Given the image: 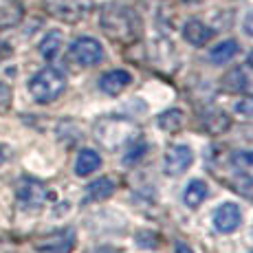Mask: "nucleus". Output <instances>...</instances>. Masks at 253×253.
Here are the masks:
<instances>
[{
	"instance_id": "obj_1",
	"label": "nucleus",
	"mask_w": 253,
	"mask_h": 253,
	"mask_svg": "<svg viewBox=\"0 0 253 253\" xmlns=\"http://www.w3.org/2000/svg\"><path fill=\"white\" fill-rule=\"evenodd\" d=\"M99 24L104 33L113 42L119 44H130V42L139 40L141 36V20L132 9L124 7V4H108L104 7L99 16Z\"/></svg>"
},
{
	"instance_id": "obj_2",
	"label": "nucleus",
	"mask_w": 253,
	"mask_h": 253,
	"mask_svg": "<svg viewBox=\"0 0 253 253\" xmlns=\"http://www.w3.org/2000/svg\"><path fill=\"white\" fill-rule=\"evenodd\" d=\"M66 90V75L55 66L38 71L29 80V92L38 104H51Z\"/></svg>"
},
{
	"instance_id": "obj_3",
	"label": "nucleus",
	"mask_w": 253,
	"mask_h": 253,
	"mask_svg": "<svg viewBox=\"0 0 253 253\" xmlns=\"http://www.w3.org/2000/svg\"><path fill=\"white\" fill-rule=\"evenodd\" d=\"M95 137L101 141V145L117 150L137 139V126L124 117H106L95 126Z\"/></svg>"
},
{
	"instance_id": "obj_4",
	"label": "nucleus",
	"mask_w": 253,
	"mask_h": 253,
	"mask_svg": "<svg viewBox=\"0 0 253 253\" xmlns=\"http://www.w3.org/2000/svg\"><path fill=\"white\" fill-rule=\"evenodd\" d=\"M71 57L80 66H97L104 60V46L95 38H77L71 44Z\"/></svg>"
},
{
	"instance_id": "obj_5",
	"label": "nucleus",
	"mask_w": 253,
	"mask_h": 253,
	"mask_svg": "<svg viewBox=\"0 0 253 253\" xmlns=\"http://www.w3.org/2000/svg\"><path fill=\"white\" fill-rule=\"evenodd\" d=\"M194 163V150L185 143H176L168 148L165 152V174L169 176H181L185 169H189Z\"/></svg>"
},
{
	"instance_id": "obj_6",
	"label": "nucleus",
	"mask_w": 253,
	"mask_h": 253,
	"mask_svg": "<svg viewBox=\"0 0 253 253\" xmlns=\"http://www.w3.org/2000/svg\"><path fill=\"white\" fill-rule=\"evenodd\" d=\"M88 0H46V9L55 18L66 22H75L88 11Z\"/></svg>"
},
{
	"instance_id": "obj_7",
	"label": "nucleus",
	"mask_w": 253,
	"mask_h": 253,
	"mask_svg": "<svg viewBox=\"0 0 253 253\" xmlns=\"http://www.w3.org/2000/svg\"><path fill=\"white\" fill-rule=\"evenodd\" d=\"M242 225V211L236 203H222L213 211V227L218 233H233Z\"/></svg>"
},
{
	"instance_id": "obj_8",
	"label": "nucleus",
	"mask_w": 253,
	"mask_h": 253,
	"mask_svg": "<svg viewBox=\"0 0 253 253\" xmlns=\"http://www.w3.org/2000/svg\"><path fill=\"white\" fill-rule=\"evenodd\" d=\"M48 192L42 183L33 181V178H27L18 185V201L24 209H40L46 203Z\"/></svg>"
},
{
	"instance_id": "obj_9",
	"label": "nucleus",
	"mask_w": 253,
	"mask_h": 253,
	"mask_svg": "<svg viewBox=\"0 0 253 253\" xmlns=\"http://www.w3.org/2000/svg\"><path fill=\"white\" fill-rule=\"evenodd\" d=\"M130 84H132V75L124 69L108 71L99 77V88L104 90L106 95H121Z\"/></svg>"
},
{
	"instance_id": "obj_10",
	"label": "nucleus",
	"mask_w": 253,
	"mask_h": 253,
	"mask_svg": "<svg viewBox=\"0 0 253 253\" xmlns=\"http://www.w3.org/2000/svg\"><path fill=\"white\" fill-rule=\"evenodd\" d=\"M73 242H75V233L66 229L53 233V236H46L42 242H38V249L44 253H69L73 249Z\"/></svg>"
},
{
	"instance_id": "obj_11",
	"label": "nucleus",
	"mask_w": 253,
	"mask_h": 253,
	"mask_svg": "<svg viewBox=\"0 0 253 253\" xmlns=\"http://www.w3.org/2000/svg\"><path fill=\"white\" fill-rule=\"evenodd\" d=\"M183 38L192 46H205L213 38V29H209L207 24L201 20H189V22H185V27H183Z\"/></svg>"
},
{
	"instance_id": "obj_12",
	"label": "nucleus",
	"mask_w": 253,
	"mask_h": 253,
	"mask_svg": "<svg viewBox=\"0 0 253 253\" xmlns=\"http://www.w3.org/2000/svg\"><path fill=\"white\" fill-rule=\"evenodd\" d=\"M222 88L231 92H253V77H249L247 69L238 66L222 77Z\"/></svg>"
},
{
	"instance_id": "obj_13",
	"label": "nucleus",
	"mask_w": 253,
	"mask_h": 253,
	"mask_svg": "<svg viewBox=\"0 0 253 253\" xmlns=\"http://www.w3.org/2000/svg\"><path fill=\"white\" fill-rule=\"evenodd\" d=\"M209 198V185L201 178H194V181L187 183L183 192V203L187 205L189 209H198Z\"/></svg>"
},
{
	"instance_id": "obj_14",
	"label": "nucleus",
	"mask_w": 253,
	"mask_h": 253,
	"mask_svg": "<svg viewBox=\"0 0 253 253\" xmlns=\"http://www.w3.org/2000/svg\"><path fill=\"white\" fill-rule=\"evenodd\" d=\"M99 168H101L99 152H95V150H90V148H84L77 152V159H75L77 176H90V174H95Z\"/></svg>"
},
{
	"instance_id": "obj_15",
	"label": "nucleus",
	"mask_w": 253,
	"mask_h": 253,
	"mask_svg": "<svg viewBox=\"0 0 253 253\" xmlns=\"http://www.w3.org/2000/svg\"><path fill=\"white\" fill-rule=\"evenodd\" d=\"M115 192H117V181L115 178L101 176V178L92 181L88 187H86V201H90V203L106 201V198H110Z\"/></svg>"
},
{
	"instance_id": "obj_16",
	"label": "nucleus",
	"mask_w": 253,
	"mask_h": 253,
	"mask_svg": "<svg viewBox=\"0 0 253 253\" xmlns=\"http://www.w3.org/2000/svg\"><path fill=\"white\" fill-rule=\"evenodd\" d=\"M201 126L207 134H222V132L229 130L231 117L227 113H222V110H209L207 115H203Z\"/></svg>"
},
{
	"instance_id": "obj_17",
	"label": "nucleus",
	"mask_w": 253,
	"mask_h": 253,
	"mask_svg": "<svg viewBox=\"0 0 253 253\" xmlns=\"http://www.w3.org/2000/svg\"><path fill=\"white\" fill-rule=\"evenodd\" d=\"M238 51H240V46L236 40H222L220 44H216L209 51V62L211 64H227L238 55Z\"/></svg>"
},
{
	"instance_id": "obj_18",
	"label": "nucleus",
	"mask_w": 253,
	"mask_h": 253,
	"mask_svg": "<svg viewBox=\"0 0 253 253\" xmlns=\"http://www.w3.org/2000/svg\"><path fill=\"white\" fill-rule=\"evenodd\" d=\"M157 124H159V128H161V130L174 134V132H178V130L185 126V113L181 108H169V110H165V113L159 115Z\"/></svg>"
},
{
	"instance_id": "obj_19",
	"label": "nucleus",
	"mask_w": 253,
	"mask_h": 253,
	"mask_svg": "<svg viewBox=\"0 0 253 253\" xmlns=\"http://www.w3.org/2000/svg\"><path fill=\"white\" fill-rule=\"evenodd\" d=\"M62 48V33L60 31H48L40 42V53L44 60H55L57 53Z\"/></svg>"
},
{
	"instance_id": "obj_20",
	"label": "nucleus",
	"mask_w": 253,
	"mask_h": 253,
	"mask_svg": "<svg viewBox=\"0 0 253 253\" xmlns=\"http://www.w3.org/2000/svg\"><path fill=\"white\" fill-rule=\"evenodd\" d=\"M22 20V7L16 2L9 4H0V29H9L16 27Z\"/></svg>"
},
{
	"instance_id": "obj_21",
	"label": "nucleus",
	"mask_w": 253,
	"mask_h": 253,
	"mask_svg": "<svg viewBox=\"0 0 253 253\" xmlns=\"http://www.w3.org/2000/svg\"><path fill=\"white\" fill-rule=\"evenodd\" d=\"M231 165L240 174L253 178V150H247V152H233L231 154Z\"/></svg>"
},
{
	"instance_id": "obj_22",
	"label": "nucleus",
	"mask_w": 253,
	"mask_h": 253,
	"mask_svg": "<svg viewBox=\"0 0 253 253\" xmlns=\"http://www.w3.org/2000/svg\"><path fill=\"white\" fill-rule=\"evenodd\" d=\"M236 113H240L242 117H253V95H247L240 101H236Z\"/></svg>"
},
{
	"instance_id": "obj_23",
	"label": "nucleus",
	"mask_w": 253,
	"mask_h": 253,
	"mask_svg": "<svg viewBox=\"0 0 253 253\" xmlns=\"http://www.w3.org/2000/svg\"><path fill=\"white\" fill-rule=\"evenodd\" d=\"M145 150H148V143H141V145H137V148H132V152L124 159L126 165H132V163H137L141 157H145Z\"/></svg>"
},
{
	"instance_id": "obj_24",
	"label": "nucleus",
	"mask_w": 253,
	"mask_h": 253,
	"mask_svg": "<svg viewBox=\"0 0 253 253\" xmlns=\"http://www.w3.org/2000/svg\"><path fill=\"white\" fill-rule=\"evenodd\" d=\"M9 97H11V90H9V86L0 82V108H4V106L9 104Z\"/></svg>"
},
{
	"instance_id": "obj_25",
	"label": "nucleus",
	"mask_w": 253,
	"mask_h": 253,
	"mask_svg": "<svg viewBox=\"0 0 253 253\" xmlns=\"http://www.w3.org/2000/svg\"><path fill=\"white\" fill-rule=\"evenodd\" d=\"M242 29H245V33H247V36H251V38H253V11H251V13H247V16H245V22H242Z\"/></svg>"
},
{
	"instance_id": "obj_26",
	"label": "nucleus",
	"mask_w": 253,
	"mask_h": 253,
	"mask_svg": "<svg viewBox=\"0 0 253 253\" xmlns=\"http://www.w3.org/2000/svg\"><path fill=\"white\" fill-rule=\"evenodd\" d=\"M174 253H194V249L187 245V242H176V247H174Z\"/></svg>"
},
{
	"instance_id": "obj_27",
	"label": "nucleus",
	"mask_w": 253,
	"mask_h": 253,
	"mask_svg": "<svg viewBox=\"0 0 253 253\" xmlns=\"http://www.w3.org/2000/svg\"><path fill=\"white\" fill-rule=\"evenodd\" d=\"M95 253H119L117 249H110V247H99V249H97Z\"/></svg>"
},
{
	"instance_id": "obj_28",
	"label": "nucleus",
	"mask_w": 253,
	"mask_h": 253,
	"mask_svg": "<svg viewBox=\"0 0 253 253\" xmlns=\"http://www.w3.org/2000/svg\"><path fill=\"white\" fill-rule=\"evenodd\" d=\"M4 163V152H2V148H0V165Z\"/></svg>"
},
{
	"instance_id": "obj_29",
	"label": "nucleus",
	"mask_w": 253,
	"mask_h": 253,
	"mask_svg": "<svg viewBox=\"0 0 253 253\" xmlns=\"http://www.w3.org/2000/svg\"><path fill=\"white\" fill-rule=\"evenodd\" d=\"M249 64H251V69H253V51H251V55H249Z\"/></svg>"
},
{
	"instance_id": "obj_30",
	"label": "nucleus",
	"mask_w": 253,
	"mask_h": 253,
	"mask_svg": "<svg viewBox=\"0 0 253 253\" xmlns=\"http://www.w3.org/2000/svg\"><path fill=\"white\" fill-rule=\"evenodd\" d=\"M251 253H253V251H251Z\"/></svg>"
}]
</instances>
